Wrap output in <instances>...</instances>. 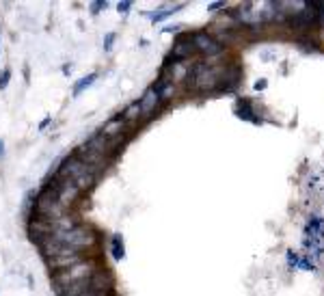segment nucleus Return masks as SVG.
Returning <instances> with one entry per match:
<instances>
[{
	"mask_svg": "<svg viewBox=\"0 0 324 296\" xmlns=\"http://www.w3.org/2000/svg\"><path fill=\"white\" fill-rule=\"evenodd\" d=\"M54 240H59L65 247H71V249H76L80 253H87L89 249H93V247L98 245V234L89 225H80L78 223L74 229L65 231V234L54 236Z\"/></svg>",
	"mask_w": 324,
	"mask_h": 296,
	"instance_id": "f257e3e1",
	"label": "nucleus"
},
{
	"mask_svg": "<svg viewBox=\"0 0 324 296\" xmlns=\"http://www.w3.org/2000/svg\"><path fill=\"white\" fill-rule=\"evenodd\" d=\"M100 268H98V262L89 257L85 262H80L76 264V266H71V268H65V270H56V272H52V277H54V283H56V288H63V285H69V283H76V281H82V279H89L93 277Z\"/></svg>",
	"mask_w": 324,
	"mask_h": 296,
	"instance_id": "f03ea898",
	"label": "nucleus"
},
{
	"mask_svg": "<svg viewBox=\"0 0 324 296\" xmlns=\"http://www.w3.org/2000/svg\"><path fill=\"white\" fill-rule=\"evenodd\" d=\"M65 208L59 203L56 193H54V186H46L41 193L37 195V201H35V216L39 218H46V220H54L65 216Z\"/></svg>",
	"mask_w": 324,
	"mask_h": 296,
	"instance_id": "7ed1b4c3",
	"label": "nucleus"
},
{
	"mask_svg": "<svg viewBox=\"0 0 324 296\" xmlns=\"http://www.w3.org/2000/svg\"><path fill=\"white\" fill-rule=\"evenodd\" d=\"M302 242H305V249L311 251L313 255H322L324 253V218L322 216L313 214L309 218Z\"/></svg>",
	"mask_w": 324,
	"mask_h": 296,
	"instance_id": "20e7f679",
	"label": "nucleus"
},
{
	"mask_svg": "<svg viewBox=\"0 0 324 296\" xmlns=\"http://www.w3.org/2000/svg\"><path fill=\"white\" fill-rule=\"evenodd\" d=\"M54 193H56V199H59V203L63 208H69V206H74L78 201V197H80V190L76 188V184L71 182V179L67 177H56L54 179Z\"/></svg>",
	"mask_w": 324,
	"mask_h": 296,
	"instance_id": "39448f33",
	"label": "nucleus"
},
{
	"mask_svg": "<svg viewBox=\"0 0 324 296\" xmlns=\"http://www.w3.org/2000/svg\"><path fill=\"white\" fill-rule=\"evenodd\" d=\"M193 44H195V50L203 52V54H207V57H214V54H218V52L223 50L216 39H212L210 35H205V33H197L193 37Z\"/></svg>",
	"mask_w": 324,
	"mask_h": 296,
	"instance_id": "423d86ee",
	"label": "nucleus"
},
{
	"mask_svg": "<svg viewBox=\"0 0 324 296\" xmlns=\"http://www.w3.org/2000/svg\"><path fill=\"white\" fill-rule=\"evenodd\" d=\"M89 260L87 253H69V255H61V257H54V260H48V266L52 270H65V268H71L76 266V264Z\"/></svg>",
	"mask_w": 324,
	"mask_h": 296,
	"instance_id": "0eeeda50",
	"label": "nucleus"
},
{
	"mask_svg": "<svg viewBox=\"0 0 324 296\" xmlns=\"http://www.w3.org/2000/svg\"><path fill=\"white\" fill-rule=\"evenodd\" d=\"M158 104H160L158 91H156V87H149L147 91L143 93V98L139 100L141 115H145V117H149V115H154V113H156V108H158Z\"/></svg>",
	"mask_w": 324,
	"mask_h": 296,
	"instance_id": "6e6552de",
	"label": "nucleus"
},
{
	"mask_svg": "<svg viewBox=\"0 0 324 296\" xmlns=\"http://www.w3.org/2000/svg\"><path fill=\"white\" fill-rule=\"evenodd\" d=\"M123 128H125V121L121 119V115H119V117H112L110 121L104 123V128H102L100 132L106 136L108 141H115V139H119V136H121Z\"/></svg>",
	"mask_w": 324,
	"mask_h": 296,
	"instance_id": "1a4fd4ad",
	"label": "nucleus"
},
{
	"mask_svg": "<svg viewBox=\"0 0 324 296\" xmlns=\"http://www.w3.org/2000/svg\"><path fill=\"white\" fill-rule=\"evenodd\" d=\"M195 52V44L190 39H184V37H180L173 44V50H171V57L173 59H186V57H190Z\"/></svg>",
	"mask_w": 324,
	"mask_h": 296,
	"instance_id": "9d476101",
	"label": "nucleus"
},
{
	"mask_svg": "<svg viewBox=\"0 0 324 296\" xmlns=\"http://www.w3.org/2000/svg\"><path fill=\"white\" fill-rule=\"evenodd\" d=\"M184 5H175V7H162V9H156V11H149V13H145L154 24H160V22H164L166 17H171L175 11H180Z\"/></svg>",
	"mask_w": 324,
	"mask_h": 296,
	"instance_id": "9b49d317",
	"label": "nucleus"
},
{
	"mask_svg": "<svg viewBox=\"0 0 324 296\" xmlns=\"http://www.w3.org/2000/svg\"><path fill=\"white\" fill-rule=\"evenodd\" d=\"M110 255L115 262H121L125 257V247H123V236L121 234H112L110 238Z\"/></svg>",
	"mask_w": 324,
	"mask_h": 296,
	"instance_id": "f8f14e48",
	"label": "nucleus"
},
{
	"mask_svg": "<svg viewBox=\"0 0 324 296\" xmlns=\"http://www.w3.org/2000/svg\"><path fill=\"white\" fill-rule=\"evenodd\" d=\"M96 80H98V71H93V73H87V76H82V78L74 84V91H71V95H74V98H80V95L85 93V91H87V89H89Z\"/></svg>",
	"mask_w": 324,
	"mask_h": 296,
	"instance_id": "ddd939ff",
	"label": "nucleus"
},
{
	"mask_svg": "<svg viewBox=\"0 0 324 296\" xmlns=\"http://www.w3.org/2000/svg\"><path fill=\"white\" fill-rule=\"evenodd\" d=\"M139 117H141V106H139V102H132L130 106L121 113V119H123L125 123H130V121H137Z\"/></svg>",
	"mask_w": 324,
	"mask_h": 296,
	"instance_id": "4468645a",
	"label": "nucleus"
},
{
	"mask_svg": "<svg viewBox=\"0 0 324 296\" xmlns=\"http://www.w3.org/2000/svg\"><path fill=\"white\" fill-rule=\"evenodd\" d=\"M156 91H158V98H160V102H162V100H169L171 95H173V91H175V87H173V80H164V82H160L158 87H156Z\"/></svg>",
	"mask_w": 324,
	"mask_h": 296,
	"instance_id": "2eb2a0df",
	"label": "nucleus"
},
{
	"mask_svg": "<svg viewBox=\"0 0 324 296\" xmlns=\"http://www.w3.org/2000/svg\"><path fill=\"white\" fill-rule=\"evenodd\" d=\"M9 80H11V69L5 67L3 71H0V91L9 87Z\"/></svg>",
	"mask_w": 324,
	"mask_h": 296,
	"instance_id": "dca6fc26",
	"label": "nucleus"
},
{
	"mask_svg": "<svg viewBox=\"0 0 324 296\" xmlns=\"http://www.w3.org/2000/svg\"><path fill=\"white\" fill-rule=\"evenodd\" d=\"M115 39H117V35H115V33H106V35H104V52H110L112 50Z\"/></svg>",
	"mask_w": 324,
	"mask_h": 296,
	"instance_id": "f3484780",
	"label": "nucleus"
},
{
	"mask_svg": "<svg viewBox=\"0 0 324 296\" xmlns=\"http://www.w3.org/2000/svg\"><path fill=\"white\" fill-rule=\"evenodd\" d=\"M285 257H288V266H290V268H298V260H300V257L296 255L294 251L290 249V251L285 253Z\"/></svg>",
	"mask_w": 324,
	"mask_h": 296,
	"instance_id": "a211bd4d",
	"label": "nucleus"
},
{
	"mask_svg": "<svg viewBox=\"0 0 324 296\" xmlns=\"http://www.w3.org/2000/svg\"><path fill=\"white\" fill-rule=\"evenodd\" d=\"M106 7H108V3H104V0H96V3H91V13L98 15L102 9H106Z\"/></svg>",
	"mask_w": 324,
	"mask_h": 296,
	"instance_id": "6ab92c4d",
	"label": "nucleus"
},
{
	"mask_svg": "<svg viewBox=\"0 0 324 296\" xmlns=\"http://www.w3.org/2000/svg\"><path fill=\"white\" fill-rule=\"evenodd\" d=\"M130 9H132V3H130V0H121V3H117V11H119L121 15L130 13Z\"/></svg>",
	"mask_w": 324,
	"mask_h": 296,
	"instance_id": "aec40b11",
	"label": "nucleus"
},
{
	"mask_svg": "<svg viewBox=\"0 0 324 296\" xmlns=\"http://www.w3.org/2000/svg\"><path fill=\"white\" fill-rule=\"evenodd\" d=\"M298 268H300V270H313L316 266H313V262H311L309 257H300V260H298Z\"/></svg>",
	"mask_w": 324,
	"mask_h": 296,
	"instance_id": "412c9836",
	"label": "nucleus"
},
{
	"mask_svg": "<svg viewBox=\"0 0 324 296\" xmlns=\"http://www.w3.org/2000/svg\"><path fill=\"white\" fill-rule=\"evenodd\" d=\"M225 3L223 0H218V3H212V5H207V11H218V9H223Z\"/></svg>",
	"mask_w": 324,
	"mask_h": 296,
	"instance_id": "4be33fe9",
	"label": "nucleus"
},
{
	"mask_svg": "<svg viewBox=\"0 0 324 296\" xmlns=\"http://www.w3.org/2000/svg\"><path fill=\"white\" fill-rule=\"evenodd\" d=\"M162 30H164V33H173V30H180V26H177V24H169V26H164Z\"/></svg>",
	"mask_w": 324,
	"mask_h": 296,
	"instance_id": "5701e85b",
	"label": "nucleus"
},
{
	"mask_svg": "<svg viewBox=\"0 0 324 296\" xmlns=\"http://www.w3.org/2000/svg\"><path fill=\"white\" fill-rule=\"evenodd\" d=\"M48 123H50V117H46L44 121L39 123V130H46V128H48Z\"/></svg>",
	"mask_w": 324,
	"mask_h": 296,
	"instance_id": "b1692460",
	"label": "nucleus"
},
{
	"mask_svg": "<svg viewBox=\"0 0 324 296\" xmlns=\"http://www.w3.org/2000/svg\"><path fill=\"white\" fill-rule=\"evenodd\" d=\"M266 87V80H259V82H255V89L259 91V89H264Z\"/></svg>",
	"mask_w": 324,
	"mask_h": 296,
	"instance_id": "393cba45",
	"label": "nucleus"
},
{
	"mask_svg": "<svg viewBox=\"0 0 324 296\" xmlns=\"http://www.w3.org/2000/svg\"><path fill=\"white\" fill-rule=\"evenodd\" d=\"M3 156H5V143H3V139H0V160H3Z\"/></svg>",
	"mask_w": 324,
	"mask_h": 296,
	"instance_id": "a878e982",
	"label": "nucleus"
}]
</instances>
